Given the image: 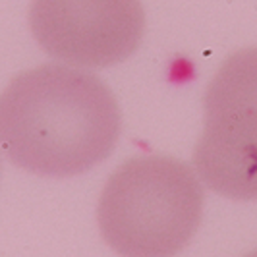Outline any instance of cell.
<instances>
[{
  "mask_svg": "<svg viewBox=\"0 0 257 257\" xmlns=\"http://www.w3.org/2000/svg\"><path fill=\"white\" fill-rule=\"evenodd\" d=\"M122 116L101 77L62 64L22 72L0 95V149L39 176L68 178L103 163Z\"/></svg>",
  "mask_w": 257,
  "mask_h": 257,
  "instance_id": "cell-1",
  "label": "cell"
},
{
  "mask_svg": "<svg viewBox=\"0 0 257 257\" xmlns=\"http://www.w3.org/2000/svg\"><path fill=\"white\" fill-rule=\"evenodd\" d=\"M29 29L47 54L72 66L106 68L138 51L142 0H33Z\"/></svg>",
  "mask_w": 257,
  "mask_h": 257,
  "instance_id": "cell-4",
  "label": "cell"
},
{
  "mask_svg": "<svg viewBox=\"0 0 257 257\" xmlns=\"http://www.w3.org/2000/svg\"><path fill=\"white\" fill-rule=\"evenodd\" d=\"M193 165L213 192L257 201V47L234 52L211 79Z\"/></svg>",
  "mask_w": 257,
  "mask_h": 257,
  "instance_id": "cell-3",
  "label": "cell"
},
{
  "mask_svg": "<svg viewBox=\"0 0 257 257\" xmlns=\"http://www.w3.org/2000/svg\"><path fill=\"white\" fill-rule=\"evenodd\" d=\"M245 257H257V249H253L251 253H247V255H245Z\"/></svg>",
  "mask_w": 257,
  "mask_h": 257,
  "instance_id": "cell-5",
  "label": "cell"
},
{
  "mask_svg": "<svg viewBox=\"0 0 257 257\" xmlns=\"http://www.w3.org/2000/svg\"><path fill=\"white\" fill-rule=\"evenodd\" d=\"M203 217V190L192 168L165 155L134 157L116 168L99 197L104 242L122 257H174Z\"/></svg>",
  "mask_w": 257,
  "mask_h": 257,
  "instance_id": "cell-2",
  "label": "cell"
}]
</instances>
